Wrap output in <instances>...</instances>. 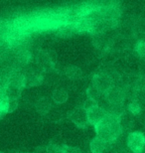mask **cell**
Here are the masks:
<instances>
[{"mask_svg": "<svg viewBox=\"0 0 145 153\" xmlns=\"http://www.w3.org/2000/svg\"><path fill=\"white\" fill-rule=\"evenodd\" d=\"M97 137L106 143L115 141L122 132V126L120 117H117L107 112L106 118L94 126Z\"/></svg>", "mask_w": 145, "mask_h": 153, "instance_id": "cell-1", "label": "cell"}, {"mask_svg": "<svg viewBox=\"0 0 145 153\" xmlns=\"http://www.w3.org/2000/svg\"><path fill=\"white\" fill-rule=\"evenodd\" d=\"M127 146L133 153H142L145 149V134L141 131H133L129 133Z\"/></svg>", "mask_w": 145, "mask_h": 153, "instance_id": "cell-2", "label": "cell"}, {"mask_svg": "<svg viewBox=\"0 0 145 153\" xmlns=\"http://www.w3.org/2000/svg\"><path fill=\"white\" fill-rule=\"evenodd\" d=\"M92 87L100 94H106L112 87V79L106 74H95L92 78Z\"/></svg>", "mask_w": 145, "mask_h": 153, "instance_id": "cell-3", "label": "cell"}, {"mask_svg": "<svg viewBox=\"0 0 145 153\" xmlns=\"http://www.w3.org/2000/svg\"><path fill=\"white\" fill-rule=\"evenodd\" d=\"M69 118L71 119V121H73L77 126L82 129L88 124V111L83 106L73 109L69 114Z\"/></svg>", "mask_w": 145, "mask_h": 153, "instance_id": "cell-4", "label": "cell"}, {"mask_svg": "<svg viewBox=\"0 0 145 153\" xmlns=\"http://www.w3.org/2000/svg\"><path fill=\"white\" fill-rule=\"evenodd\" d=\"M106 99L109 100L112 105H119L124 100V93L120 88L112 85L109 91L104 94Z\"/></svg>", "mask_w": 145, "mask_h": 153, "instance_id": "cell-5", "label": "cell"}, {"mask_svg": "<svg viewBox=\"0 0 145 153\" xmlns=\"http://www.w3.org/2000/svg\"><path fill=\"white\" fill-rule=\"evenodd\" d=\"M107 112L104 111L103 108H100V105H97L94 108H92L88 111V123L95 126L100 122H101L106 118Z\"/></svg>", "mask_w": 145, "mask_h": 153, "instance_id": "cell-6", "label": "cell"}, {"mask_svg": "<svg viewBox=\"0 0 145 153\" xmlns=\"http://www.w3.org/2000/svg\"><path fill=\"white\" fill-rule=\"evenodd\" d=\"M43 82V76L38 73H29L24 75V87H35L41 85Z\"/></svg>", "mask_w": 145, "mask_h": 153, "instance_id": "cell-7", "label": "cell"}, {"mask_svg": "<svg viewBox=\"0 0 145 153\" xmlns=\"http://www.w3.org/2000/svg\"><path fill=\"white\" fill-rule=\"evenodd\" d=\"M106 145L107 143L106 141L97 136L91 141L89 148H91V153H103L106 149Z\"/></svg>", "mask_w": 145, "mask_h": 153, "instance_id": "cell-8", "label": "cell"}, {"mask_svg": "<svg viewBox=\"0 0 145 153\" xmlns=\"http://www.w3.org/2000/svg\"><path fill=\"white\" fill-rule=\"evenodd\" d=\"M68 99H69V94H68V91L63 88H56L53 93V100L54 102L58 103V105H61V103L66 102Z\"/></svg>", "mask_w": 145, "mask_h": 153, "instance_id": "cell-9", "label": "cell"}, {"mask_svg": "<svg viewBox=\"0 0 145 153\" xmlns=\"http://www.w3.org/2000/svg\"><path fill=\"white\" fill-rule=\"evenodd\" d=\"M65 75L71 79H80L83 78V71L77 66H70L65 71Z\"/></svg>", "mask_w": 145, "mask_h": 153, "instance_id": "cell-10", "label": "cell"}, {"mask_svg": "<svg viewBox=\"0 0 145 153\" xmlns=\"http://www.w3.org/2000/svg\"><path fill=\"white\" fill-rule=\"evenodd\" d=\"M36 109L40 114H46L51 111V103L46 97H42L37 102Z\"/></svg>", "mask_w": 145, "mask_h": 153, "instance_id": "cell-11", "label": "cell"}, {"mask_svg": "<svg viewBox=\"0 0 145 153\" xmlns=\"http://www.w3.org/2000/svg\"><path fill=\"white\" fill-rule=\"evenodd\" d=\"M37 62H38L39 66L41 67L42 69H44V70L52 68V65H53V64H52L51 58L49 57L46 53L39 54L38 57H37Z\"/></svg>", "mask_w": 145, "mask_h": 153, "instance_id": "cell-12", "label": "cell"}, {"mask_svg": "<svg viewBox=\"0 0 145 153\" xmlns=\"http://www.w3.org/2000/svg\"><path fill=\"white\" fill-rule=\"evenodd\" d=\"M9 102H10V99L8 97L7 94L0 91V114H7L9 109Z\"/></svg>", "mask_w": 145, "mask_h": 153, "instance_id": "cell-13", "label": "cell"}, {"mask_svg": "<svg viewBox=\"0 0 145 153\" xmlns=\"http://www.w3.org/2000/svg\"><path fill=\"white\" fill-rule=\"evenodd\" d=\"M134 51L138 56L141 58H145V41L144 40H138L135 44Z\"/></svg>", "mask_w": 145, "mask_h": 153, "instance_id": "cell-14", "label": "cell"}, {"mask_svg": "<svg viewBox=\"0 0 145 153\" xmlns=\"http://www.w3.org/2000/svg\"><path fill=\"white\" fill-rule=\"evenodd\" d=\"M129 112L133 115H137L141 112V105L137 102H132L127 106Z\"/></svg>", "mask_w": 145, "mask_h": 153, "instance_id": "cell-15", "label": "cell"}, {"mask_svg": "<svg viewBox=\"0 0 145 153\" xmlns=\"http://www.w3.org/2000/svg\"><path fill=\"white\" fill-rule=\"evenodd\" d=\"M98 105V102L97 100H92V99H88L86 102H84V105H83V108H84L86 111H88V109H91L92 108H94V106Z\"/></svg>", "mask_w": 145, "mask_h": 153, "instance_id": "cell-16", "label": "cell"}, {"mask_svg": "<svg viewBox=\"0 0 145 153\" xmlns=\"http://www.w3.org/2000/svg\"><path fill=\"white\" fill-rule=\"evenodd\" d=\"M74 33V29L71 28V27H66V28H63L59 31L58 35L61 36V37H70L72 36Z\"/></svg>", "mask_w": 145, "mask_h": 153, "instance_id": "cell-17", "label": "cell"}, {"mask_svg": "<svg viewBox=\"0 0 145 153\" xmlns=\"http://www.w3.org/2000/svg\"><path fill=\"white\" fill-rule=\"evenodd\" d=\"M87 94H88V99H92V100H97V97L100 96V93L95 90V88L94 87H91L88 88L87 91Z\"/></svg>", "mask_w": 145, "mask_h": 153, "instance_id": "cell-18", "label": "cell"}, {"mask_svg": "<svg viewBox=\"0 0 145 153\" xmlns=\"http://www.w3.org/2000/svg\"><path fill=\"white\" fill-rule=\"evenodd\" d=\"M135 88L138 91H145V76H140L135 82Z\"/></svg>", "mask_w": 145, "mask_h": 153, "instance_id": "cell-19", "label": "cell"}, {"mask_svg": "<svg viewBox=\"0 0 145 153\" xmlns=\"http://www.w3.org/2000/svg\"><path fill=\"white\" fill-rule=\"evenodd\" d=\"M59 149V146L54 144V143H50L49 145H47L46 147V152L47 153H56V151Z\"/></svg>", "mask_w": 145, "mask_h": 153, "instance_id": "cell-20", "label": "cell"}, {"mask_svg": "<svg viewBox=\"0 0 145 153\" xmlns=\"http://www.w3.org/2000/svg\"><path fill=\"white\" fill-rule=\"evenodd\" d=\"M56 153H69V152H68L66 146H62V147H59V149L56 151Z\"/></svg>", "mask_w": 145, "mask_h": 153, "instance_id": "cell-21", "label": "cell"}, {"mask_svg": "<svg viewBox=\"0 0 145 153\" xmlns=\"http://www.w3.org/2000/svg\"><path fill=\"white\" fill-rule=\"evenodd\" d=\"M24 153H29V152H24Z\"/></svg>", "mask_w": 145, "mask_h": 153, "instance_id": "cell-22", "label": "cell"}, {"mask_svg": "<svg viewBox=\"0 0 145 153\" xmlns=\"http://www.w3.org/2000/svg\"><path fill=\"white\" fill-rule=\"evenodd\" d=\"M0 153H3V152H1V151H0Z\"/></svg>", "mask_w": 145, "mask_h": 153, "instance_id": "cell-23", "label": "cell"}]
</instances>
